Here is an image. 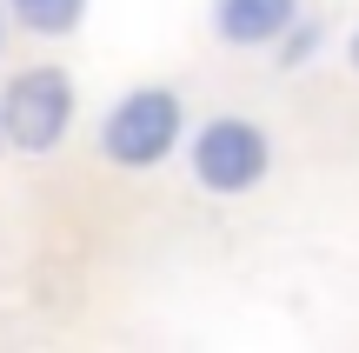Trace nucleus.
Masks as SVG:
<instances>
[{
    "label": "nucleus",
    "instance_id": "obj_5",
    "mask_svg": "<svg viewBox=\"0 0 359 353\" xmlns=\"http://www.w3.org/2000/svg\"><path fill=\"white\" fill-rule=\"evenodd\" d=\"M13 13H20L34 34H74L80 13H87V0H7Z\"/></svg>",
    "mask_w": 359,
    "mask_h": 353
},
{
    "label": "nucleus",
    "instance_id": "obj_1",
    "mask_svg": "<svg viewBox=\"0 0 359 353\" xmlns=\"http://www.w3.org/2000/svg\"><path fill=\"white\" fill-rule=\"evenodd\" d=\"M173 140H180V100L167 87L127 93V100L107 114V127H100L107 160H120V167H154V160L173 154Z\"/></svg>",
    "mask_w": 359,
    "mask_h": 353
},
{
    "label": "nucleus",
    "instance_id": "obj_6",
    "mask_svg": "<svg viewBox=\"0 0 359 353\" xmlns=\"http://www.w3.org/2000/svg\"><path fill=\"white\" fill-rule=\"evenodd\" d=\"M353 67H359V34H353Z\"/></svg>",
    "mask_w": 359,
    "mask_h": 353
},
{
    "label": "nucleus",
    "instance_id": "obj_2",
    "mask_svg": "<svg viewBox=\"0 0 359 353\" xmlns=\"http://www.w3.org/2000/svg\"><path fill=\"white\" fill-rule=\"evenodd\" d=\"M67 114H74V87H67L60 67H27V74H13L7 100H0L7 140L27 147V154H47L67 133Z\"/></svg>",
    "mask_w": 359,
    "mask_h": 353
},
{
    "label": "nucleus",
    "instance_id": "obj_3",
    "mask_svg": "<svg viewBox=\"0 0 359 353\" xmlns=\"http://www.w3.org/2000/svg\"><path fill=\"white\" fill-rule=\"evenodd\" d=\"M193 173H200L206 194H246V187H259V173H266V133L246 127V120H213V127H200V140H193Z\"/></svg>",
    "mask_w": 359,
    "mask_h": 353
},
{
    "label": "nucleus",
    "instance_id": "obj_4",
    "mask_svg": "<svg viewBox=\"0 0 359 353\" xmlns=\"http://www.w3.org/2000/svg\"><path fill=\"white\" fill-rule=\"evenodd\" d=\"M293 13H299V0H219L213 27H219V40H233V47H259V40L286 34Z\"/></svg>",
    "mask_w": 359,
    "mask_h": 353
}]
</instances>
